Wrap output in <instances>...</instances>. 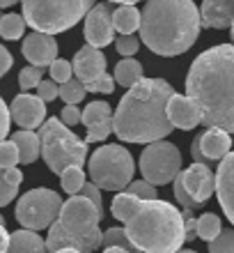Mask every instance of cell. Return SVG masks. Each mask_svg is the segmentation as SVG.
<instances>
[{"instance_id": "obj_2", "label": "cell", "mask_w": 234, "mask_h": 253, "mask_svg": "<svg viewBox=\"0 0 234 253\" xmlns=\"http://www.w3.org/2000/svg\"><path fill=\"white\" fill-rule=\"evenodd\" d=\"M110 212L140 253H177L186 242L184 214L172 203L140 200L124 191L113 198Z\"/></svg>"}, {"instance_id": "obj_44", "label": "cell", "mask_w": 234, "mask_h": 253, "mask_svg": "<svg viewBox=\"0 0 234 253\" xmlns=\"http://www.w3.org/2000/svg\"><path fill=\"white\" fill-rule=\"evenodd\" d=\"M12 62H14L12 60V53L7 51V46H2V44H0V79H2L9 69H12Z\"/></svg>"}, {"instance_id": "obj_17", "label": "cell", "mask_w": 234, "mask_h": 253, "mask_svg": "<svg viewBox=\"0 0 234 253\" xmlns=\"http://www.w3.org/2000/svg\"><path fill=\"white\" fill-rule=\"evenodd\" d=\"M166 113H167L170 125L177 126V129H184V131L195 129L202 122L200 108L195 106V101L191 97H184V94H177V92L167 99Z\"/></svg>"}, {"instance_id": "obj_16", "label": "cell", "mask_w": 234, "mask_h": 253, "mask_svg": "<svg viewBox=\"0 0 234 253\" xmlns=\"http://www.w3.org/2000/svg\"><path fill=\"white\" fill-rule=\"evenodd\" d=\"M216 196L225 216L234 226V150L223 157L221 166L216 170Z\"/></svg>"}, {"instance_id": "obj_24", "label": "cell", "mask_w": 234, "mask_h": 253, "mask_svg": "<svg viewBox=\"0 0 234 253\" xmlns=\"http://www.w3.org/2000/svg\"><path fill=\"white\" fill-rule=\"evenodd\" d=\"M140 79H142V65L135 58H124V60L117 62V67H115V83L131 87Z\"/></svg>"}, {"instance_id": "obj_32", "label": "cell", "mask_w": 234, "mask_h": 253, "mask_svg": "<svg viewBox=\"0 0 234 253\" xmlns=\"http://www.w3.org/2000/svg\"><path fill=\"white\" fill-rule=\"evenodd\" d=\"M48 72H51V79L62 85V83H67V81L71 79L74 65H71L69 60H65V58H55V60L51 62V67H48Z\"/></svg>"}, {"instance_id": "obj_25", "label": "cell", "mask_w": 234, "mask_h": 253, "mask_svg": "<svg viewBox=\"0 0 234 253\" xmlns=\"http://www.w3.org/2000/svg\"><path fill=\"white\" fill-rule=\"evenodd\" d=\"M26 19L23 14H2L0 19V37L2 40H21L26 33Z\"/></svg>"}, {"instance_id": "obj_7", "label": "cell", "mask_w": 234, "mask_h": 253, "mask_svg": "<svg viewBox=\"0 0 234 253\" xmlns=\"http://www.w3.org/2000/svg\"><path fill=\"white\" fill-rule=\"evenodd\" d=\"M39 140L41 157L55 175L69 166L83 168V164H87V143L80 140L67 125H62L60 118H51L41 125Z\"/></svg>"}, {"instance_id": "obj_52", "label": "cell", "mask_w": 234, "mask_h": 253, "mask_svg": "<svg viewBox=\"0 0 234 253\" xmlns=\"http://www.w3.org/2000/svg\"><path fill=\"white\" fill-rule=\"evenodd\" d=\"M177 253H198V251H191V249H179Z\"/></svg>"}, {"instance_id": "obj_38", "label": "cell", "mask_w": 234, "mask_h": 253, "mask_svg": "<svg viewBox=\"0 0 234 253\" xmlns=\"http://www.w3.org/2000/svg\"><path fill=\"white\" fill-rule=\"evenodd\" d=\"M37 97L44 101H55V97H60V85L55 83L53 79L51 81H39V85H37Z\"/></svg>"}, {"instance_id": "obj_34", "label": "cell", "mask_w": 234, "mask_h": 253, "mask_svg": "<svg viewBox=\"0 0 234 253\" xmlns=\"http://www.w3.org/2000/svg\"><path fill=\"white\" fill-rule=\"evenodd\" d=\"M115 90V76H110V74H101L99 79L90 81V83H85V92H97V94H113Z\"/></svg>"}, {"instance_id": "obj_14", "label": "cell", "mask_w": 234, "mask_h": 253, "mask_svg": "<svg viewBox=\"0 0 234 253\" xmlns=\"http://www.w3.org/2000/svg\"><path fill=\"white\" fill-rule=\"evenodd\" d=\"M80 122L87 129V136H85L87 145L90 143H101L110 133V129H113V111H110V106L106 101H92L80 113Z\"/></svg>"}, {"instance_id": "obj_19", "label": "cell", "mask_w": 234, "mask_h": 253, "mask_svg": "<svg viewBox=\"0 0 234 253\" xmlns=\"http://www.w3.org/2000/svg\"><path fill=\"white\" fill-rule=\"evenodd\" d=\"M200 19L204 28L225 30L234 21V0H202Z\"/></svg>"}, {"instance_id": "obj_54", "label": "cell", "mask_w": 234, "mask_h": 253, "mask_svg": "<svg viewBox=\"0 0 234 253\" xmlns=\"http://www.w3.org/2000/svg\"><path fill=\"white\" fill-rule=\"evenodd\" d=\"M230 30H232V42H234V21H232V26H230Z\"/></svg>"}, {"instance_id": "obj_3", "label": "cell", "mask_w": 234, "mask_h": 253, "mask_svg": "<svg viewBox=\"0 0 234 253\" xmlns=\"http://www.w3.org/2000/svg\"><path fill=\"white\" fill-rule=\"evenodd\" d=\"M174 87L163 79H140L129 87L113 113V131L127 143H154L172 133L166 113Z\"/></svg>"}, {"instance_id": "obj_8", "label": "cell", "mask_w": 234, "mask_h": 253, "mask_svg": "<svg viewBox=\"0 0 234 253\" xmlns=\"http://www.w3.org/2000/svg\"><path fill=\"white\" fill-rule=\"evenodd\" d=\"M87 173L101 191H124L134 180L135 164L127 147L101 145L87 159Z\"/></svg>"}, {"instance_id": "obj_43", "label": "cell", "mask_w": 234, "mask_h": 253, "mask_svg": "<svg viewBox=\"0 0 234 253\" xmlns=\"http://www.w3.org/2000/svg\"><path fill=\"white\" fill-rule=\"evenodd\" d=\"M2 177H5V182H7V184H12V187H19L21 182H23V173H21L16 166L2 168Z\"/></svg>"}, {"instance_id": "obj_22", "label": "cell", "mask_w": 234, "mask_h": 253, "mask_svg": "<svg viewBox=\"0 0 234 253\" xmlns=\"http://www.w3.org/2000/svg\"><path fill=\"white\" fill-rule=\"evenodd\" d=\"M12 143L19 147L21 164H34L37 157L41 154V140L39 133H34L33 129H21L12 136Z\"/></svg>"}, {"instance_id": "obj_42", "label": "cell", "mask_w": 234, "mask_h": 253, "mask_svg": "<svg viewBox=\"0 0 234 253\" xmlns=\"http://www.w3.org/2000/svg\"><path fill=\"white\" fill-rule=\"evenodd\" d=\"M80 196H85V198H90L94 203V205H99L101 207V189L97 187V184H94L92 180L90 182H85V184H83V189H80Z\"/></svg>"}, {"instance_id": "obj_48", "label": "cell", "mask_w": 234, "mask_h": 253, "mask_svg": "<svg viewBox=\"0 0 234 253\" xmlns=\"http://www.w3.org/2000/svg\"><path fill=\"white\" fill-rule=\"evenodd\" d=\"M103 253H134V251H127V249L120 247H103Z\"/></svg>"}, {"instance_id": "obj_10", "label": "cell", "mask_w": 234, "mask_h": 253, "mask_svg": "<svg viewBox=\"0 0 234 253\" xmlns=\"http://www.w3.org/2000/svg\"><path fill=\"white\" fill-rule=\"evenodd\" d=\"M140 173H142V180H147L154 187L170 184L181 173L179 147L163 138L154 140V143H147L145 152L140 154Z\"/></svg>"}, {"instance_id": "obj_4", "label": "cell", "mask_w": 234, "mask_h": 253, "mask_svg": "<svg viewBox=\"0 0 234 253\" xmlns=\"http://www.w3.org/2000/svg\"><path fill=\"white\" fill-rule=\"evenodd\" d=\"M200 7L193 0H147L140 19V42L163 58L186 53L200 37Z\"/></svg>"}, {"instance_id": "obj_29", "label": "cell", "mask_w": 234, "mask_h": 253, "mask_svg": "<svg viewBox=\"0 0 234 253\" xmlns=\"http://www.w3.org/2000/svg\"><path fill=\"white\" fill-rule=\"evenodd\" d=\"M60 99L65 101V104H76L78 106L80 101L85 99V83L83 81H71L69 79L67 83H62L60 85Z\"/></svg>"}, {"instance_id": "obj_26", "label": "cell", "mask_w": 234, "mask_h": 253, "mask_svg": "<svg viewBox=\"0 0 234 253\" xmlns=\"http://www.w3.org/2000/svg\"><path fill=\"white\" fill-rule=\"evenodd\" d=\"M85 173H83V168L80 166H69L65 168L60 173V184H62V191H67L69 196H76V193L83 189L85 184Z\"/></svg>"}, {"instance_id": "obj_28", "label": "cell", "mask_w": 234, "mask_h": 253, "mask_svg": "<svg viewBox=\"0 0 234 253\" xmlns=\"http://www.w3.org/2000/svg\"><path fill=\"white\" fill-rule=\"evenodd\" d=\"M101 247H120V249H127V251L140 253L131 244V240H129L127 233H124V228H108L106 233L101 235Z\"/></svg>"}, {"instance_id": "obj_5", "label": "cell", "mask_w": 234, "mask_h": 253, "mask_svg": "<svg viewBox=\"0 0 234 253\" xmlns=\"http://www.w3.org/2000/svg\"><path fill=\"white\" fill-rule=\"evenodd\" d=\"M101 207L85 196H71L62 203L60 216L51 223L46 237L48 253L60 249H76L80 253H94L101 247Z\"/></svg>"}, {"instance_id": "obj_49", "label": "cell", "mask_w": 234, "mask_h": 253, "mask_svg": "<svg viewBox=\"0 0 234 253\" xmlns=\"http://www.w3.org/2000/svg\"><path fill=\"white\" fill-rule=\"evenodd\" d=\"M19 0H0V9H5V7H12V5H16Z\"/></svg>"}, {"instance_id": "obj_15", "label": "cell", "mask_w": 234, "mask_h": 253, "mask_svg": "<svg viewBox=\"0 0 234 253\" xmlns=\"http://www.w3.org/2000/svg\"><path fill=\"white\" fill-rule=\"evenodd\" d=\"M26 60L33 67H51V62L58 58V42H55V35H46L34 30L23 40V46H21Z\"/></svg>"}, {"instance_id": "obj_1", "label": "cell", "mask_w": 234, "mask_h": 253, "mask_svg": "<svg viewBox=\"0 0 234 253\" xmlns=\"http://www.w3.org/2000/svg\"><path fill=\"white\" fill-rule=\"evenodd\" d=\"M186 97L200 108L202 125L234 133V44L202 51L186 76Z\"/></svg>"}, {"instance_id": "obj_23", "label": "cell", "mask_w": 234, "mask_h": 253, "mask_svg": "<svg viewBox=\"0 0 234 253\" xmlns=\"http://www.w3.org/2000/svg\"><path fill=\"white\" fill-rule=\"evenodd\" d=\"M140 19L142 12H138L134 5H122L113 9V28L120 35H134L135 30H140Z\"/></svg>"}, {"instance_id": "obj_41", "label": "cell", "mask_w": 234, "mask_h": 253, "mask_svg": "<svg viewBox=\"0 0 234 253\" xmlns=\"http://www.w3.org/2000/svg\"><path fill=\"white\" fill-rule=\"evenodd\" d=\"M9 125H12V118H9V106H7L2 97H0V143L9 136Z\"/></svg>"}, {"instance_id": "obj_21", "label": "cell", "mask_w": 234, "mask_h": 253, "mask_svg": "<svg viewBox=\"0 0 234 253\" xmlns=\"http://www.w3.org/2000/svg\"><path fill=\"white\" fill-rule=\"evenodd\" d=\"M5 253H48L46 240H41L39 233L21 228L9 235V247Z\"/></svg>"}, {"instance_id": "obj_20", "label": "cell", "mask_w": 234, "mask_h": 253, "mask_svg": "<svg viewBox=\"0 0 234 253\" xmlns=\"http://www.w3.org/2000/svg\"><path fill=\"white\" fill-rule=\"evenodd\" d=\"M200 147L207 161H221L232 150V136L225 129L209 126L204 133H200Z\"/></svg>"}, {"instance_id": "obj_12", "label": "cell", "mask_w": 234, "mask_h": 253, "mask_svg": "<svg viewBox=\"0 0 234 253\" xmlns=\"http://www.w3.org/2000/svg\"><path fill=\"white\" fill-rule=\"evenodd\" d=\"M9 118L21 129H37L44 125V118H46V101L39 99L37 94H16L9 104Z\"/></svg>"}, {"instance_id": "obj_39", "label": "cell", "mask_w": 234, "mask_h": 253, "mask_svg": "<svg viewBox=\"0 0 234 253\" xmlns=\"http://www.w3.org/2000/svg\"><path fill=\"white\" fill-rule=\"evenodd\" d=\"M16 193H19V187H12V184H7L5 177H2V168H0V207L9 205V203L16 198Z\"/></svg>"}, {"instance_id": "obj_9", "label": "cell", "mask_w": 234, "mask_h": 253, "mask_svg": "<svg viewBox=\"0 0 234 253\" xmlns=\"http://www.w3.org/2000/svg\"><path fill=\"white\" fill-rule=\"evenodd\" d=\"M62 210V198L60 193L48 187L30 189L19 198L16 203V221L28 230L39 233L44 228H51Z\"/></svg>"}, {"instance_id": "obj_33", "label": "cell", "mask_w": 234, "mask_h": 253, "mask_svg": "<svg viewBox=\"0 0 234 253\" xmlns=\"http://www.w3.org/2000/svg\"><path fill=\"white\" fill-rule=\"evenodd\" d=\"M129 191L127 193H131V196H135V198H140V200H154V198H159V191H156V187L154 184H149L147 180H138V182H129Z\"/></svg>"}, {"instance_id": "obj_40", "label": "cell", "mask_w": 234, "mask_h": 253, "mask_svg": "<svg viewBox=\"0 0 234 253\" xmlns=\"http://www.w3.org/2000/svg\"><path fill=\"white\" fill-rule=\"evenodd\" d=\"M80 113H83V111H78V106H76V104H67V106L62 108V113H60L62 125L76 126L80 122Z\"/></svg>"}, {"instance_id": "obj_51", "label": "cell", "mask_w": 234, "mask_h": 253, "mask_svg": "<svg viewBox=\"0 0 234 253\" xmlns=\"http://www.w3.org/2000/svg\"><path fill=\"white\" fill-rule=\"evenodd\" d=\"M53 253H80V251H76V249H60V251H53Z\"/></svg>"}, {"instance_id": "obj_35", "label": "cell", "mask_w": 234, "mask_h": 253, "mask_svg": "<svg viewBox=\"0 0 234 253\" xmlns=\"http://www.w3.org/2000/svg\"><path fill=\"white\" fill-rule=\"evenodd\" d=\"M115 48H117V53L124 55V58H134L138 53V48H140V40L135 37V35H120L117 40H115Z\"/></svg>"}, {"instance_id": "obj_53", "label": "cell", "mask_w": 234, "mask_h": 253, "mask_svg": "<svg viewBox=\"0 0 234 253\" xmlns=\"http://www.w3.org/2000/svg\"><path fill=\"white\" fill-rule=\"evenodd\" d=\"M0 226H5V216L2 214H0Z\"/></svg>"}, {"instance_id": "obj_50", "label": "cell", "mask_w": 234, "mask_h": 253, "mask_svg": "<svg viewBox=\"0 0 234 253\" xmlns=\"http://www.w3.org/2000/svg\"><path fill=\"white\" fill-rule=\"evenodd\" d=\"M108 2H120V5H135L140 0H108Z\"/></svg>"}, {"instance_id": "obj_27", "label": "cell", "mask_w": 234, "mask_h": 253, "mask_svg": "<svg viewBox=\"0 0 234 253\" xmlns=\"http://www.w3.org/2000/svg\"><path fill=\"white\" fill-rule=\"evenodd\" d=\"M223 230V223H221V219L216 216V214H211V212H204L198 219V226H195V233H198V237L200 240H204V242H211L214 237H218V233Z\"/></svg>"}, {"instance_id": "obj_31", "label": "cell", "mask_w": 234, "mask_h": 253, "mask_svg": "<svg viewBox=\"0 0 234 253\" xmlns=\"http://www.w3.org/2000/svg\"><path fill=\"white\" fill-rule=\"evenodd\" d=\"M209 253H234V228H223L218 237L209 242Z\"/></svg>"}, {"instance_id": "obj_55", "label": "cell", "mask_w": 234, "mask_h": 253, "mask_svg": "<svg viewBox=\"0 0 234 253\" xmlns=\"http://www.w3.org/2000/svg\"><path fill=\"white\" fill-rule=\"evenodd\" d=\"M0 19H2V14H0Z\"/></svg>"}, {"instance_id": "obj_30", "label": "cell", "mask_w": 234, "mask_h": 253, "mask_svg": "<svg viewBox=\"0 0 234 253\" xmlns=\"http://www.w3.org/2000/svg\"><path fill=\"white\" fill-rule=\"evenodd\" d=\"M172 189H174V198H177V203L184 207V212H181V214H184V219H186V216H193V210L202 207L200 203H195V200L188 196V191L184 189V182H181L179 175L172 180Z\"/></svg>"}, {"instance_id": "obj_11", "label": "cell", "mask_w": 234, "mask_h": 253, "mask_svg": "<svg viewBox=\"0 0 234 253\" xmlns=\"http://www.w3.org/2000/svg\"><path fill=\"white\" fill-rule=\"evenodd\" d=\"M85 42L94 48H103L115 42L113 28V7L110 2H99L85 14V26H83Z\"/></svg>"}, {"instance_id": "obj_47", "label": "cell", "mask_w": 234, "mask_h": 253, "mask_svg": "<svg viewBox=\"0 0 234 253\" xmlns=\"http://www.w3.org/2000/svg\"><path fill=\"white\" fill-rule=\"evenodd\" d=\"M9 247V233L5 230V226H0V253H5Z\"/></svg>"}, {"instance_id": "obj_37", "label": "cell", "mask_w": 234, "mask_h": 253, "mask_svg": "<svg viewBox=\"0 0 234 253\" xmlns=\"http://www.w3.org/2000/svg\"><path fill=\"white\" fill-rule=\"evenodd\" d=\"M21 161L19 147L14 145L12 140H2L0 143V168H12Z\"/></svg>"}, {"instance_id": "obj_18", "label": "cell", "mask_w": 234, "mask_h": 253, "mask_svg": "<svg viewBox=\"0 0 234 253\" xmlns=\"http://www.w3.org/2000/svg\"><path fill=\"white\" fill-rule=\"evenodd\" d=\"M103 72H106V55L101 53V48H94L87 44L74 55V74L83 83L99 79Z\"/></svg>"}, {"instance_id": "obj_13", "label": "cell", "mask_w": 234, "mask_h": 253, "mask_svg": "<svg viewBox=\"0 0 234 253\" xmlns=\"http://www.w3.org/2000/svg\"><path fill=\"white\" fill-rule=\"evenodd\" d=\"M179 177L184 182V189L188 191V196L200 205H204L216 193V173L207 164L193 161V166H188L184 173H179Z\"/></svg>"}, {"instance_id": "obj_6", "label": "cell", "mask_w": 234, "mask_h": 253, "mask_svg": "<svg viewBox=\"0 0 234 253\" xmlns=\"http://www.w3.org/2000/svg\"><path fill=\"white\" fill-rule=\"evenodd\" d=\"M23 19L33 30L46 35L74 28L97 2L94 0H21Z\"/></svg>"}, {"instance_id": "obj_45", "label": "cell", "mask_w": 234, "mask_h": 253, "mask_svg": "<svg viewBox=\"0 0 234 253\" xmlns=\"http://www.w3.org/2000/svg\"><path fill=\"white\" fill-rule=\"evenodd\" d=\"M191 154H193V161H198V164H207V157L202 154V147H200V136L191 143Z\"/></svg>"}, {"instance_id": "obj_46", "label": "cell", "mask_w": 234, "mask_h": 253, "mask_svg": "<svg viewBox=\"0 0 234 253\" xmlns=\"http://www.w3.org/2000/svg\"><path fill=\"white\" fill-rule=\"evenodd\" d=\"M195 226H198V219H193V216H186V219H184V228H186V242H191V240H195V237H198Z\"/></svg>"}, {"instance_id": "obj_36", "label": "cell", "mask_w": 234, "mask_h": 253, "mask_svg": "<svg viewBox=\"0 0 234 253\" xmlns=\"http://www.w3.org/2000/svg\"><path fill=\"white\" fill-rule=\"evenodd\" d=\"M44 79V69H39V67H23L19 74V85L23 87V90H30V87H37L39 85V81Z\"/></svg>"}]
</instances>
